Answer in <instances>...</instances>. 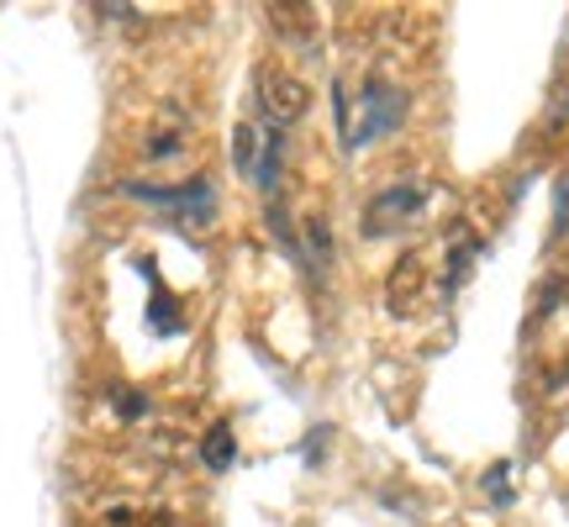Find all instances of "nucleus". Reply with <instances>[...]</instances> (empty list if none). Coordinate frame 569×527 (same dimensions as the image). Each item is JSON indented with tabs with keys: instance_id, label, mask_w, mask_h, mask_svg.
I'll return each instance as SVG.
<instances>
[{
	"instance_id": "obj_6",
	"label": "nucleus",
	"mask_w": 569,
	"mask_h": 527,
	"mask_svg": "<svg viewBox=\"0 0 569 527\" xmlns=\"http://www.w3.org/2000/svg\"><path fill=\"white\" fill-rule=\"evenodd\" d=\"M132 196H142V201L153 206H206V180H184V185H127Z\"/></svg>"
},
{
	"instance_id": "obj_1",
	"label": "nucleus",
	"mask_w": 569,
	"mask_h": 527,
	"mask_svg": "<svg viewBox=\"0 0 569 527\" xmlns=\"http://www.w3.org/2000/svg\"><path fill=\"white\" fill-rule=\"evenodd\" d=\"M253 90H259V111L269 117V127H274V132L296 127L306 117V106H311V90H306V80H301V74H290L284 63H259Z\"/></svg>"
},
{
	"instance_id": "obj_3",
	"label": "nucleus",
	"mask_w": 569,
	"mask_h": 527,
	"mask_svg": "<svg viewBox=\"0 0 569 527\" xmlns=\"http://www.w3.org/2000/svg\"><path fill=\"white\" fill-rule=\"evenodd\" d=\"M348 101H359V122L348 127V142H353V148H359V142L386 138V132H396V127H401V117H407V96H401L396 84H386L380 74H375V80H365V90H359V96H348Z\"/></svg>"
},
{
	"instance_id": "obj_8",
	"label": "nucleus",
	"mask_w": 569,
	"mask_h": 527,
	"mask_svg": "<svg viewBox=\"0 0 569 527\" xmlns=\"http://www.w3.org/2000/svg\"><path fill=\"white\" fill-rule=\"evenodd\" d=\"M306 259H311V269H322L327 259H332V227H327V217H306Z\"/></svg>"
},
{
	"instance_id": "obj_9",
	"label": "nucleus",
	"mask_w": 569,
	"mask_h": 527,
	"mask_svg": "<svg viewBox=\"0 0 569 527\" xmlns=\"http://www.w3.org/2000/svg\"><path fill=\"white\" fill-rule=\"evenodd\" d=\"M201 459H206V469H227V465H232V432H227L222 422L201 438Z\"/></svg>"
},
{
	"instance_id": "obj_7",
	"label": "nucleus",
	"mask_w": 569,
	"mask_h": 527,
	"mask_svg": "<svg viewBox=\"0 0 569 527\" xmlns=\"http://www.w3.org/2000/svg\"><path fill=\"white\" fill-rule=\"evenodd\" d=\"M96 527H180L174 517H163V511H132V507H111L96 517Z\"/></svg>"
},
{
	"instance_id": "obj_2",
	"label": "nucleus",
	"mask_w": 569,
	"mask_h": 527,
	"mask_svg": "<svg viewBox=\"0 0 569 527\" xmlns=\"http://www.w3.org/2000/svg\"><path fill=\"white\" fill-rule=\"evenodd\" d=\"M232 163L259 190H274L280 185V163H284V132H259L253 122H238V132H232Z\"/></svg>"
},
{
	"instance_id": "obj_4",
	"label": "nucleus",
	"mask_w": 569,
	"mask_h": 527,
	"mask_svg": "<svg viewBox=\"0 0 569 527\" xmlns=\"http://www.w3.org/2000/svg\"><path fill=\"white\" fill-rule=\"evenodd\" d=\"M422 201H427L422 185H411V180L386 185V190H380V196L365 206V238H380V232H396V227H407L411 217L422 211Z\"/></svg>"
},
{
	"instance_id": "obj_5",
	"label": "nucleus",
	"mask_w": 569,
	"mask_h": 527,
	"mask_svg": "<svg viewBox=\"0 0 569 527\" xmlns=\"http://www.w3.org/2000/svg\"><path fill=\"white\" fill-rule=\"evenodd\" d=\"M386 296H390V306H396V311H411V306H422V296H427V264H422V253H407V259H396Z\"/></svg>"
}]
</instances>
